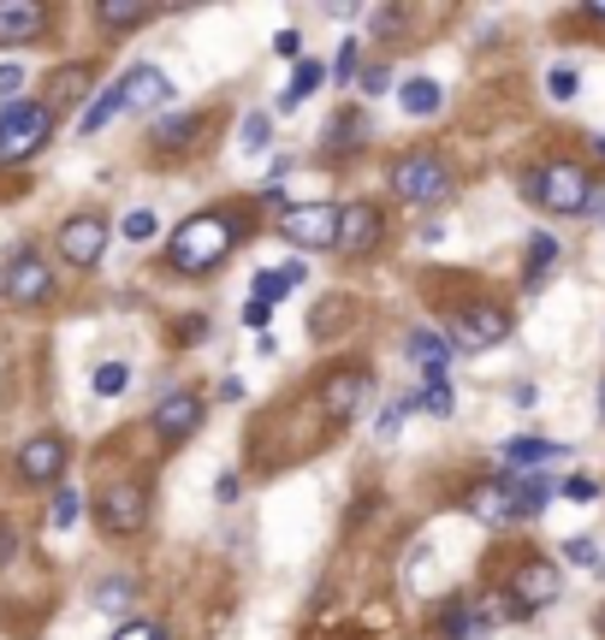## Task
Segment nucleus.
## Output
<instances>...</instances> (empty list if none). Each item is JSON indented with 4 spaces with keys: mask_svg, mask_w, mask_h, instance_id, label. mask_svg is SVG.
Here are the masks:
<instances>
[{
    "mask_svg": "<svg viewBox=\"0 0 605 640\" xmlns=\"http://www.w3.org/2000/svg\"><path fill=\"white\" fill-rule=\"evenodd\" d=\"M238 244H244V220L209 207V214L184 220V226L172 232V250L167 255H172V267H179V273H214Z\"/></svg>",
    "mask_w": 605,
    "mask_h": 640,
    "instance_id": "1",
    "label": "nucleus"
},
{
    "mask_svg": "<svg viewBox=\"0 0 605 640\" xmlns=\"http://www.w3.org/2000/svg\"><path fill=\"white\" fill-rule=\"evenodd\" d=\"M523 190H528V202L546 207V214H587V207H599L594 179H587L576 161H552V166H541Z\"/></svg>",
    "mask_w": 605,
    "mask_h": 640,
    "instance_id": "2",
    "label": "nucleus"
},
{
    "mask_svg": "<svg viewBox=\"0 0 605 640\" xmlns=\"http://www.w3.org/2000/svg\"><path fill=\"white\" fill-rule=\"evenodd\" d=\"M48 131H54V113L48 108H37V101H7V108H0V161L7 166L30 161V154L48 143Z\"/></svg>",
    "mask_w": 605,
    "mask_h": 640,
    "instance_id": "3",
    "label": "nucleus"
},
{
    "mask_svg": "<svg viewBox=\"0 0 605 640\" xmlns=\"http://www.w3.org/2000/svg\"><path fill=\"white\" fill-rule=\"evenodd\" d=\"M392 190H397V202H416V207H434L452 196V172H445L440 154H404V161L392 166Z\"/></svg>",
    "mask_w": 605,
    "mask_h": 640,
    "instance_id": "4",
    "label": "nucleus"
},
{
    "mask_svg": "<svg viewBox=\"0 0 605 640\" xmlns=\"http://www.w3.org/2000/svg\"><path fill=\"white\" fill-rule=\"evenodd\" d=\"M280 237H291L298 250H333V237H339V207H326V202L285 207V214H280Z\"/></svg>",
    "mask_w": 605,
    "mask_h": 640,
    "instance_id": "5",
    "label": "nucleus"
},
{
    "mask_svg": "<svg viewBox=\"0 0 605 640\" xmlns=\"http://www.w3.org/2000/svg\"><path fill=\"white\" fill-rule=\"evenodd\" d=\"M564 593V576H558V563H546V558H528V563H516V576H511V605L523 617H534L541 605H552Z\"/></svg>",
    "mask_w": 605,
    "mask_h": 640,
    "instance_id": "6",
    "label": "nucleus"
},
{
    "mask_svg": "<svg viewBox=\"0 0 605 640\" xmlns=\"http://www.w3.org/2000/svg\"><path fill=\"white\" fill-rule=\"evenodd\" d=\"M48 291H54V273H48V262L42 255H12V267L0 273V297L7 303H19V308H37Z\"/></svg>",
    "mask_w": 605,
    "mask_h": 640,
    "instance_id": "7",
    "label": "nucleus"
},
{
    "mask_svg": "<svg viewBox=\"0 0 605 640\" xmlns=\"http://www.w3.org/2000/svg\"><path fill=\"white\" fill-rule=\"evenodd\" d=\"M505 333H511L505 308H498V303H475V308H463V315H457L452 344H457V351H493V344H505Z\"/></svg>",
    "mask_w": 605,
    "mask_h": 640,
    "instance_id": "8",
    "label": "nucleus"
},
{
    "mask_svg": "<svg viewBox=\"0 0 605 640\" xmlns=\"http://www.w3.org/2000/svg\"><path fill=\"white\" fill-rule=\"evenodd\" d=\"M143 510H149V498H143L137 480H113V487L95 498V516H101V528H108V534H137V528H143Z\"/></svg>",
    "mask_w": 605,
    "mask_h": 640,
    "instance_id": "9",
    "label": "nucleus"
},
{
    "mask_svg": "<svg viewBox=\"0 0 605 640\" xmlns=\"http://www.w3.org/2000/svg\"><path fill=\"white\" fill-rule=\"evenodd\" d=\"M101 250H108V220H101V214H78V220H65V226H60V255L72 267H95Z\"/></svg>",
    "mask_w": 605,
    "mask_h": 640,
    "instance_id": "10",
    "label": "nucleus"
},
{
    "mask_svg": "<svg viewBox=\"0 0 605 640\" xmlns=\"http://www.w3.org/2000/svg\"><path fill=\"white\" fill-rule=\"evenodd\" d=\"M374 244H380V207H374V202L339 207V237H333V250H339V255H369Z\"/></svg>",
    "mask_w": 605,
    "mask_h": 640,
    "instance_id": "11",
    "label": "nucleus"
},
{
    "mask_svg": "<svg viewBox=\"0 0 605 640\" xmlns=\"http://www.w3.org/2000/svg\"><path fill=\"white\" fill-rule=\"evenodd\" d=\"M202 427V397L196 392H172L161 409H154V434H161L167 445H179V439H190Z\"/></svg>",
    "mask_w": 605,
    "mask_h": 640,
    "instance_id": "12",
    "label": "nucleus"
},
{
    "mask_svg": "<svg viewBox=\"0 0 605 640\" xmlns=\"http://www.w3.org/2000/svg\"><path fill=\"white\" fill-rule=\"evenodd\" d=\"M362 397H369V374L362 368H339V374H326V386H321V404L333 421H351L362 409Z\"/></svg>",
    "mask_w": 605,
    "mask_h": 640,
    "instance_id": "13",
    "label": "nucleus"
},
{
    "mask_svg": "<svg viewBox=\"0 0 605 640\" xmlns=\"http://www.w3.org/2000/svg\"><path fill=\"white\" fill-rule=\"evenodd\" d=\"M60 469H65V439L60 434H37L19 451V475L37 480V487H42V480H60Z\"/></svg>",
    "mask_w": 605,
    "mask_h": 640,
    "instance_id": "14",
    "label": "nucleus"
},
{
    "mask_svg": "<svg viewBox=\"0 0 605 640\" xmlns=\"http://www.w3.org/2000/svg\"><path fill=\"white\" fill-rule=\"evenodd\" d=\"M48 24V12L37 0H0V48H19V42H37Z\"/></svg>",
    "mask_w": 605,
    "mask_h": 640,
    "instance_id": "15",
    "label": "nucleus"
},
{
    "mask_svg": "<svg viewBox=\"0 0 605 640\" xmlns=\"http://www.w3.org/2000/svg\"><path fill=\"white\" fill-rule=\"evenodd\" d=\"M463 505H470V516H475V522H487V528L516 522V505H511V492H505V480H498V475L493 480H475Z\"/></svg>",
    "mask_w": 605,
    "mask_h": 640,
    "instance_id": "16",
    "label": "nucleus"
},
{
    "mask_svg": "<svg viewBox=\"0 0 605 640\" xmlns=\"http://www.w3.org/2000/svg\"><path fill=\"white\" fill-rule=\"evenodd\" d=\"M498 480H505V492H511V505H516V522H528V516L546 510L552 480L541 469H511V475H498Z\"/></svg>",
    "mask_w": 605,
    "mask_h": 640,
    "instance_id": "17",
    "label": "nucleus"
},
{
    "mask_svg": "<svg viewBox=\"0 0 605 640\" xmlns=\"http://www.w3.org/2000/svg\"><path fill=\"white\" fill-rule=\"evenodd\" d=\"M119 83H125V108H161V101L172 95L167 72H154V65H137V72H125Z\"/></svg>",
    "mask_w": 605,
    "mask_h": 640,
    "instance_id": "18",
    "label": "nucleus"
},
{
    "mask_svg": "<svg viewBox=\"0 0 605 640\" xmlns=\"http://www.w3.org/2000/svg\"><path fill=\"white\" fill-rule=\"evenodd\" d=\"M440 101H445V95H440V83H434V78H410L404 90H397V108H404L410 119H434V113H440Z\"/></svg>",
    "mask_w": 605,
    "mask_h": 640,
    "instance_id": "19",
    "label": "nucleus"
},
{
    "mask_svg": "<svg viewBox=\"0 0 605 640\" xmlns=\"http://www.w3.org/2000/svg\"><path fill=\"white\" fill-rule=\"evenodd\" d=\"M298 285H303L298 262H291V267H262V273H255V303H285Z\"/></svg>",
    "mask_w": 605,
    "mask_h": 640,
    "instance_id": "20",
    "label": "nucleus"
},
{
    "mask_svg": "<svg viewBox=\"0 0 605 640\" xmlns=\"http://www.w3.org/2000/svg\"><path fill=\"white\" fill-rule=\"evenodd\" d=\"M404 351H410V356H416L422 368H427V379H445V356H452V344H445L440 333H427V326H422V333H410V344H404Z\"/></svg>",
    "mask_w": 605,
    "mask_h": 640,
    "instance_id": "21",
    "label": "nucleus"
},
{
    "mask_svg": "<svg viewBox=\"0 0 605 640\" xmlns=\"http://www.w3.org/2000/svg\"><path fill=\"white\" fill-rule=\"evenodd\" d=\"M564 445L552 439H505V463H516V469H534V463H558Z\"/></svg>",
    "mask_w": 605,
    "mask_h": 640,
    "instance_id": "22",
    "label": "nucleus"
},
{
    "mask_svg": "<svg viewBox=\"0 0 605 640\" xmlns=\"http://www.w3.org/2000/svg\"><path fill=\"white\" fill-rule=\"evenodd\" d=\"M90 83H95V65L83 60V65H60V72L48 78V90H54V101H78Z\"/></svg>",
    "mask_w": 605,
    "mask_h": 640,
    "instance_id": "23",
    "label": "nucleus"
},
{
    "mask_svg": "<svg viewBox=\"0 0 605 640\" xmlns=\"http://www.w3.org/2000/svg\"><path fill=\"white\" fill-rule=\"evenodd\" d=\"M321 78H326V65H321V60H303V65H298V78H291V90L280 95V113L303 108V101L315 95V83H321Z\"/></svg>",
    "mask_w": 605,
    "mask_h": 640,
    "instance_id": "24",
    "label": "nucleus"
},
{
    "mask_svg": "<svg viewBox=\"0 0 605 640\" xmlns=\"http://www.w3.org/2000/svg\"><path fill=\"white\" fill-rule=\"evenodd\" d=\"M119 108H125V83H113V90H101V95L90 101V108H83V136H90V131H101V125H108V119H113Z\"/></svg>",
    "mask_w": 605,
    "mask_h": 640,
    "instance_id": "25",
    "label": "nucleus"
},
{
    "mask_svg": "<svg viewBox=\"0 0 605 640\" xmlns=\"http://www.w3.org/2000/svg\"><path fill=\"white\" fill-rule=\"evenodd\" d=\"M95 19L108 24V30H137V24L149 19V7H125V0H101V7H95Z\"/></svg>",
    "mask_w": 605,
    "mask_h": 640,
    "instance_id": "26",
    "label": "nucleus"
},
{
    "mask_svg": "<svg viewBox=\"0 0 605 640\" xmlns=\"http://www.w3.org/2000/svg\"><path fill=\"white\" fill-rule=\"evenodd\" d=\"M440 629H445V640H475L481 629H487V622H481L470 605H452V611L440 617Z\"/></svg>",
    "mask_w": 605,
    "mask_h": 640,
    "instance_id": "27",
    "label": "nucleus"
},
{
    "mask_svg": "<svg viewBox=\"0 0 605 640\" xmlns=\"http://www.w3.org/2000/svg\"><path fill=\"white\" fill-rule=\"evenodd\" d=\"M552 262H558V237H534V244H528V291H541Z\"/></svg>",
    "mask_w": 605,
    "mask_h": 640,
    "instance_id": "28",
    "label": "nucleus"
},
{
    "mask_svg": "<svg viewBox=\"0 0 605 640\" xmlns=\"http://www.w3.org/2000/svg\"><path fill=\"white\" fill-rule=\"evenodd\" d=\"M125 386H131V368H125V362H101V368H95V392H101V397H119Z\"/></svg>",
    "mask_w": 605,
    "mask_h": 640,
    "instance_id": "29",
    "label": "nucleus"
},
{
    "mask_svg": "<svg viewBox=\"0 0 605 640\" xmlns=\"http://www.w3.org/2000/svg\"><path fill=\"white\" fill-rule=\"evenodd\" d=\"M416 409H427V415H452V386H445V379H427V386L416 392Z\"/></svg>",
    "mask_w": 605,
    "mask_h": 640,
    "instance_id": "30",
    "label": "nucleus"
},
{
    "mask_svg": "<svg viewBox=\"0 0 605 640\" xmlns=\"http://www.w3.org/2000/svg\"><path fill=\"white\" fill-rule=\"evenodd\" d=\"M196 125H202V119H167V125H154V143H161V149H179V143L196 136Z\"/></svg>",
    "mask_w": 605,
    "mask_h": 640,
    "instance_id": "31",
    "label": "nucleus"
},
{
    "mask_svg": "<svg viewBox=\"0 0 605 640\" xmlns=\"http://www.w3.org/2000/svg\"><path fill=\"white\" fill-rule=\"evenodd\" d=\"M119 232H125V237H131V244H149V237H154V232H161V220H154V214H149V207H131V214H125V226H119Z\"/></svg>",
    "mask_w": 605,
    "mask_h": 640,
    "instance_id": "32",
    "label": "nucleus"
},
{
    "mask_svg": "<svg viewBox=\"0 0 605 640\" xmlns=\"http://www.w3.org/2000/svg\"><path fill=\"white\" fill-rule=\"evenodd\" d=\"M131 599H137L131 581H101V587H95V605H101V611H125Z\"/></svg>",
    "mask_w": 605,
    "mask_h": 640,
    "instance_id": "33",
    "label": "nucleus"
},
{
    "mask_svg": "<svg viewBox=\"0 0 605 640\" xmlns=\"http://www.w3.org/2000/svg\"><path fill=\"white\" fill-rule=\"evenodd\" d=\"M268 143H273V119H268V113H250V119H244V149L262 154Z\"/></svg>",
    "mask_w": 605,
    "mask_h": 640,
    "instance_id": "34",
    "label": "nucleus"
},
{
    "mask_svg": "<svg viewBox=\"0 0 605 640\" xmlns=\"http://www.w3.org/2000/svg\"><path fill=\"white\" fill-rule=\"evenodd\" d=\"M576 83H582V78L569 72V65H552V72H546V95H552V101H569V95H576Z\"/></svg>",
    "mask_w": 605,
    "mask_h": 640,
    "instance_id": "35",
    "label": "nucleus"
},
{
    "mask_svg": "<svg viewBox=\"0 0 605 640\" xmlns=\"http://www.w3.org/2000/svg\"><path fill=\"white\" fill-rule=\"evenodd\" d=\"M362 143V113H339L333 125V149H356Z\"/></svg>",
    "mask_w": 605,
    "mask_h": 640,
    "instance_id": "36",
    "label": "nucleus"
},
{
    "mask_svg": "<svg viewBox=\"0 0 605 640\" xmlns=\"http://www.w3.org/2000/svg\"><path fill=\"white\" fill-rule=\"evenodd\" d=\"M48 522H54V528H72V522H78V492H54V510H48Z\"/></svg>",
    "mask_w": 605,
    "mask_h": 640,
    "instance_id": "37",
    "label": "nucleus"
},
{
    "mask_svg": "<svg viewBox=\"0 0 605 640\" xmlns=\"http://www.w3.org/2000/svg\"><path fill=\"white\" fill-rule=\"evenodd\" d=\"M564 558H569V563H582V569H599L605 551H599L594 540H569V546H564Z\"/></svg>",
    "mask_w": 605,
    "mask_h": 640,
    "instance_id": "38",
    "label": "nucleus"
},
{
    "mask_svg": "<svg viewBox=\"0 0 605 640\" xmlns=\"http://www.w3.org/2000/svg\"><path fill=\"white\" fill-rule=\"evenodd\" d=\"M564 492L576 498V505H594V498H599V480H587V475H569V480H564Z\"/></svg>",
    "mask_w": 605,
    "mask_h": 640,
    "instance_id": "39",
    "label": "nucleus"
},
{
    "mask_svg": "<svg viewBox=\"0 0 605 640\" xmlns=\"http://www.w3.org/2000/svg\"><path fill=\"white\" fill-rule=\"evenodd\" d=\"M19 90H24V72L19 65H0V101H12Z\"/></svg>",
    "mask_w": 605,
    "mask_h": 640,
    "instance_id": "40",
    "label": "nucleus"
},
{
    "mask_svg": "<svg viewBox=\"0 0 605 640\" xmlns=\"http://www.w3.org/2000/svg\"><path fill=\"white\" fill-rule=\"evenodd\" d=\"M386 83H392V72H386V65H369V72H362V95H380Z\"/></svg>",
    "mask_w": 605,
    "mask_h": 640,
    "instance_id": "41",
    "label": "nucleus"
},
{
    "mask_svg": "<svg viewBox=\"0 0 605 640\" xmlns=\"http://www.w3.org/2000/svg\"><path fill=\"white\" fill-rule=\"evenodd\" d=\"M113 640H161V629H154V622H125Z\"/></svg>",
    "mask_w": 605,
    "mask_h": 640,
    "instance_id": "42",
    "label": "nucleus"
},
{
    "mask_svg": "<svg viewBox=\"0 0 605 640\" xmlns=\"http://www.w3.org/2000/svg\"><path fill=\"white\" fill-rule=\"evenodd\" d=\"M404 409H410V404H392L386 415H380V434H386V439L397 434V427H404Z\"/></svg>",
    "mask_w": 605,
    "mask_h": 640,
    "instance_id": "43",
    "label": "nucleus"
},
{
    "mask_svg": "<svg viewBox=\"0 0 605 640\" xmlns=\"http://www.w3.org/2000/svg\"><path fill=\"white\" fill-rule=\"evenodd\" d=\"M273 48H280L285 60H298V48H303V37H298V30H280V42H273Z\"/></svg>",
    "mask_w": 605,
    "mask_h": 640,
    "instance_id": "44",
    "label": "nucleus"
},
{
    "mask_svg": "<svg viewBox=\"0 0 605 640\" xmlns=\"http://www.w3.org/2000/svg\"><path fill=\"white\" fill-rule=\"evenodd\" d=\"M202 333H209V321H202V315H190V321H179V338H190V344H196Z\"/></svg>",
    "mask_w": 605,
    "mask_h": 640,
    "instance_id": "45",
    "label": "nucleus"
},
{
    "mask_svg": "<svg viewBox=\"0 0 605 640\" xmlns=\"http://www.w3.org/2000/svg\"><path fill=\"white\" fill-rule=\"evenodd\" d=\"M356 72V42H344V54H339V72L333 78H351Z\"/></svg>",
    "mask_w": 605,
    "mask_h": 640,
    "instance_id": "46",
    "label": "nucleus"
},
{
    "mask_svg": "<svg viewBox=\"0 0 605 640\" xmlns=\"http://www.w3.org/2000/svg\"><path fill=\"white\" fill-rule=\"evenodd\" d=\"M214 492H220V505H232V498H238V475H220Z\"/></svg>",
    "mask_w": 605,
    "mask_h": 640,
    "instance_id": "47",
    "label": "nucleus"
},
{
    "mask_svg": "<svg viewBox=\"0 0 605 640\" xmlns=\"http://www.w3.org/2000/svg\"><path fill=\"white\" fill-rule=\"evenodd\" d=\"M244 321H250V326H268V303H255V297H250V308H244Z\"/></svg>",
    "mask_w": 605,
    "mask_h": 640,
    "instance_id": "48",
    "label": "nucleus"
},
{
    "mask_svg": "<svg viewBox=\"0 0 605 640\" xmlns=\"http://www.w3.org/2000/svg\"><path fill=\"white\" fill-rule=\"evenodd\" d=\"M12 546H19V540H12V528H7V522H0V563H7V558H12Z\"/></svg>",
    "mask_w": 605,
    "mask_h": 640,
    "instance_id": "49",
    "label": "nucleus"
},
{
    "mask_svg": "<svg viewBox=\"0 0 605 640\" xmlns=\"http://www.w3.org/2000/svg\"><path fill=\"white\" fill-rule=\"evenodd\" d=\"M587 19H599V24H605V0H599V7H587Z\"/></svg>",
    "mask_w": 605,
    "mask_h": 640,
    "instance_id": "50",
    "label": "nucleus"
},
{
    "mask_svg": "<svg viewBox=\"0 0 605 640\" xmlns=\"http://www.w3.org/2000/svg\"><path fill=\"white\" fill-rule=\"evenodd\" d=\"M594 154H599V161H605V136H594Z\"/></svg>",
    "mask_w": 605,
    "mask_h": 640,
    "instance_id": "51",
    "label": "nucleus"
},
{
    "mask_svg": "<svg viewBox=\"0 0 605 640\" xmlns=\"http://www.w3.org/2000/svg\"><path fill=\"white\" fill-rule=\"evenodd\" d=\"M599 421H605V386H599Z\"/></svg>",
    "mask_w": 605,
    "mask_h": 640,
    "instance_id": "52",
    "label": "nucleus"
},
{
    "mask_svg": "<svg viewBox=\"0 0 605 640\" xmlns=\"http://www.w3.org/2000/svg\"><path fill=\"white\" fill-rule=\"evenodd\" d=\"M599 629H605V611H599Z\"/></svg>",
    "mask_w": 605,
    "mask_h": 640,
    "instance_id": "53",
    "label": "nucleus"
}]
</instances>
